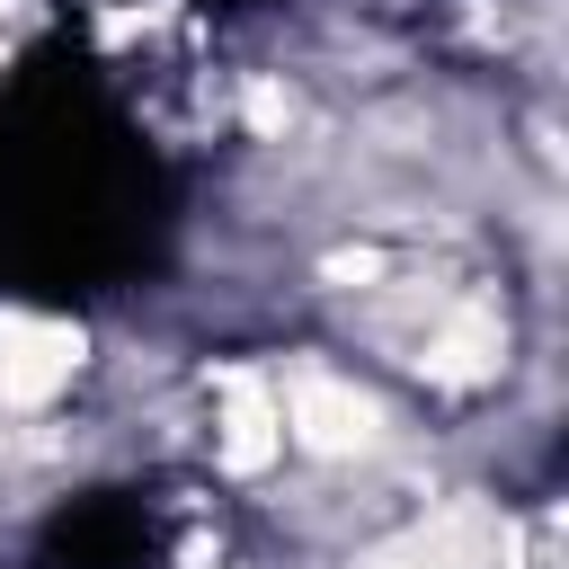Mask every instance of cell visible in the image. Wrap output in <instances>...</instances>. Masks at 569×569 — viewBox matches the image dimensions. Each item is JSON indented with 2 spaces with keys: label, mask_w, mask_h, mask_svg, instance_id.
Here are the masks:
<instances>
[{
  "label": "cell",
  "mask_w": 569,
  "mask_h": 569,
  "mask_svg": "<svg viewBox=\"0 0 569 569\" xmlns=\"http://www.w3.org/2000/svg\"><path fill=\"white\" fill-rule=\"evenodd\" d=\"M80 373V329L44 311H0V409H44Z\"/></svg>",
  "instance_id": "obj_2"
},
{
  "label": "cell",
  "mask_w": 569,
  "mask_h": 569,
  "mask_svg": "<svg viewBox=\"0 0 569 569\" xmlns=\"http://www.w3.org/2000/svg\"><path fill=\"white\" fill-rule=\"evenodd\" d=\"M231 471H267L284 453V418H276V391L258 373H231V409H222V445H213Z\"/></svg>",
  "instance_id": "obj_3"
},
{
  "label": "cell",
  "mask_w": 569,
  "mask_h": 569,
  "mask_svg": "<svg viewBox=\"0 0 569 569\" xmlns=\"http://www.w3.org/2000/svg\"><path fill=\"white\" fill-rule=\"evenodd\" d=\"M276 418H284V445H302V453H365L373 436H382V400L373 391H356L347 373H293V391L276 400Z\"/></svg>",
  "instance_id": "obj_1"
}]
</instances>
